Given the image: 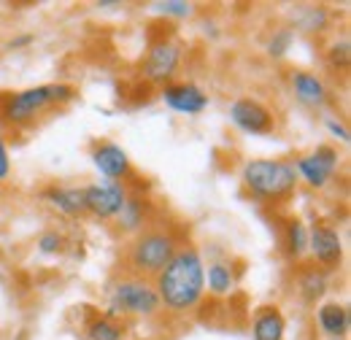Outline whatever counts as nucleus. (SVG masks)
I'll return each mask as SVG.
<instances>
[{
  "label": "nucleus",
  "mask_w": 351,
  "mask_h": 340,
  "mask_svg": "<svg viewBox=\"0 0 351 340\" xmlns=\"http://www.w3.org/2000/svg\"><path fill=\"white\" fill-rule=\"evenodd\" d=\"M206 284H208V292L217 295V298H224L232 292L235 287V273H232V265L230 262H211L208 270H206Z\"/></svg>",
  "instance_id": "4be33fe9"
},
{
  "label": "nucleus",
  "mask_w": 351,
  "mask_h": 340,
  "mask_svg": "<svg viewBox=\"0 0 351 340\" xmlns=\"http://www.w3.org/2000/svg\"><path fill=\"white\" fill-rule=\"evenodd\" d=\"M230 122L238 130L249 135H270L276 130V117L273 111L254 100V97H238L230 103Z\"/></svg>",
  "instance_id": "6e6552de"
},
{
  "label": "nucleus",
  "mask_w": 351,
  "mask_h": 340,
  "mask_svg": "<svg viewBox=\"0 0 351 340\" xmlns=\"http://www.w3.org/2000/svg\"><path fill=\"white\" fill-rule=\"evenodd\" d=\"M327 62H330L335 71H346V68H349V62H351V41L346 38V36L330 43V49H327Z\"/></svg>",
  "instance_id": "5701e85b"
},
{
  "label": "nucleus",
  "mask_w": 351,
  "mask_h": 340,
  "mask_svg": "<svg viewBox=\"0 0 351 340\" xmlns=\"http://www.w3.org/2000/svg\"><path fill=\"white\" fill-rule=\"evenodd\" d=\"M338 162H341L338 149H332V146H319L316 151H311L306 157H298L292 165H295L298 178H303L308 186H313V189H322V186L335 175Z\"/></svg>",
  "instance_id": "1a4fd4ad"
},
{
  "label": "nucleus",
  "mask_w": 351,
  "mask_h": 340,
  "mask_svg": "<svg viewBox=\"0 0 351 340\" xmlns=\"http://www.w3.org/2000/svg\"><path fill=\"white\" fill-rule=\"evenodd\" d=\"M287 321L278 305H260L252 316V338L254 340H284Z\"/></svg>",
  "instance_id": "ddd939ff"
},
{
  "label": "nucleus",
  "mask_w": 351,
  "mask_h": 340,
  "mask_svg": "<svg viewBox=\"0 0 351 340\" xmlns=\"http://www.w3.org/2000/svg\"><path fill=\"white\" fill-rule=\"evenodd\" d=\"M73 97H76V89L71 84H41L22 92H11L0 106V119L11 127H27L36 119H41L46 111L65 106Z\"/></svg>",
  "instance_id": "7ed1b4c3"
},
{
  "label": "nucleus",
  "mask_w": 351,
  "mask_h": 340,
  "mask_svg": "<svg viewBox=\"0 0 351 340\" xmlns=\"http://www.w3.org/2000/svg\"><path fill=\"white\" fill-rule=\"evenodd\" d=\"M295 30L306 33V36H316V33H324L327 25H330V11L324 5H300L295 11Z\"/></svg>",
  "instance_id": "aec40b11"
},
{
  "label": "nucleus",
  "mask_w": 351,
  "mask_h": 340,
  "mask_svg": "<svg viewBox=\"0 0 351 340\" xmlns=\"http://www.w3.org/2000/svg\"><path fill=\"white\" fill-rule=\"evenodd\" d=\"M316 321H319V327L330 335V338H346L349 335V308L343 305V302H324V305H319V311H316Z\"/></svg>",
  "instance_id": "dca6fc26"
},
{
  "label": "nucleus",
  "mask_w": 351,
  "mask_h": 340,
  "mask_svg": "<svg viewBox=\"0 0 351 340\" xmlns=\"http://www.w3.org/2000/svg\"><path fill=\"white\" fill-rule=\"evenodd\" d=\"M146 216H149V203H143V197L132 195V197H128L125 208L117 216V224L125 232H141L146 227Z\"/></svg>",
  "instance_id": "412c9836"
},
{
  "label": "nucleus",
  "mask_w": 351,
  "mask_h": 340,
  "mask_svg": "<svg viewBox=\"0 0 351 340\" xmlns=\"http://www.w3.org/2000/svg\"><path fill=\"white\" fill-rule=\"evenodd\" d=\"M160 311V298L152 281L135 278V276H117L108 287V316L125 319V316H154Z\"/></svg>",
  "instance_id": "39448f33"
},
{
  "label": "nucleus",
  "mask_w": 351,
  "mask_h": 340,
  "mask_svg": "<svg viewBox=\"0 0 351 340\" xmlns=\"http://www.w3.org/2000/svg\"><path fill=\"white\" fill-rule=\"evenodd\" d=\"M44 197L68 219H82L87 216V200H84V186H49Z\"/></svg>",
  "instance_id": "4468645a"
},
{
  "label": "nucleus",
  "mask_w": 351,
  "mask_h": 340,
  "mask_svg": "<svg viewBox=\"0 0 351 340\" xmlns=\"http://www.w3.org/2000/svg\"><path fill=\"white\" fill-rule=\"evenodd\" d=\"M33 41V36H22V38H16V41H11V46H25V43Z\"/></svg>",
  "instance_id": "c85d7f7f"
},
{
  "label": "nucleus",
  "mask_w": 351,
  "mask_h": 340,
  "mask_svg": "<svg viewBox=\"0 0 351 340\" xmlns=\"http://www.w3.org/2000/svg\"><path fill=\"white\" fill-rule=\"evenodd\" d=\"M128 186L117 181H97L84 186V200H87V213L100 219V221H114L119 211L128 203Z\"/></svg>",
  "instance_id": "423d86ee"
},
{
  "label": "nucleus",
  "mask_w": 351,
  "mask_h": 340,
  "mask_svg": "<svg viewBox=\"0 0 351 340\" xmlns=\"http://www.w3.org/2000/svg\"><path fill=\"white\" fill-rule=\"evenodd\" d=\"M178 246H181V241L173 230L160 227V224H146L125 246V254H122L125 276L154 281L157 273L171 262Z\"/></svg>",
  "instance_id": "f03ea898"
},
{
  "label": "nucleus",
  "mask_w": 351,
  "mask_h": 340,
  "mask_svg": "<svg viewBox=\"0 0 351 340\" xmlns=\"http://www.w3.org/2000/svg\"><path fill=\"white\" fill-rule=\"evenodd\" d=\"M330 289V270L319 265H308L298 273V292L306 302H316L327 295Z\"/></svg>",
  "instance_id": "f3484780"
},
{
  "label": "nucleus",
  "mask_w": 351,
  "mask_h": 340,
  "mask_svg": "<svg viewBox=\"0 0 351 340\" xmlns=\"http://www.w3.org/2000/svg\"><path fill=\"white\" fill-rule=\"evenodd\" d=\"M181 65V49L171 38L152 43L146 60H143V79L152 84H168Z\"/></svg>",
  "instance_id": "9d476101"
},
{
  "label": "nucleus",
  "mask_w": 351,
  "mask_h": 340,
  "mask_svg": "<svg viewBox=\"0 0 351 340\" xmlns=\"http://www.w3.org/2000/svg\"><path fill=\"white\" fill-rule=\"evenodd\" d=\"M38 252L46 256L62 254V252H65V238H62V232H57V230L41 232V238H38Z\"/></svg>",
  "instance_id": "393cba45"
},
{
  "label": "nucleus",
  "mask_w": 351,
  "mask_h": 340,
  "mask_svg": "<svg viewBox=\"0 0 351 340\" xmlns=\"http://www.w3.org/2000/svg\"><path fill=\"white\" fill-rule=\"evenodd\" d=\"M295 41V30L292 27H284V30H278L270 43H267V54L273 57V60H281V57H287V51H289V46Z\"/></svg>",
  "instance_id": "b1692460"
},
{
  "label": "nucleus",
  "mask_w": 351,
  "mask_h": 340,
  "mask_svg": "<svg viewBox=\"0 0 351 340\" xmlns=\"http://www.w3.org/2000/svg\"><path fill=\"white\" fill-rule=\"evenodd\" d=\"M246 192L265 206H278L295 195L298 173L289 160H252L243 168Z\"/></svg>",
  "instance_id": "20e7f679"
},
{
  "label": "nucleus",
  "mask_w": 351,
  "mask_h": 340,
  "mask_svg": "<svg viewBox=\"0 0 351 340\" xmlns=\"http://www.w3.org/2000/svg\"><path fill=\"white\" fill-rule=\"evenodd\" d=\"M128 327L119 319H111L108 313H95L84 321V338L87 340H125Z\"/></svg>",
  "instance_id": "6ab92c4d"
},
{
  "label": "nucleus",
  "mask_w": 351,
  "mask_h": 340,
  "mask_svg": "<svg viewBox=\"0 0 351 340\" xmlns=\"http://www.w3.org/2000/svg\"><path fill=\"white\" fill-rule=\"evenodd\" d=\"M160 298V308L173 313H189L206 298V265L195 246L181 243L171 262L152 281Z\"/></svg>",
  "instance_id": "f257e3e1"
},
{
  "label": "nucleus",
  "mask_w": 351,
  "mask_h": 340,
  "mask_svg": "<svg viewBox=\"0 0 351 340\" xmlns=\"http://www.w3.org/2000/svg\"><path fill=\"white\" fill-rule=\"evenodd\" d=\"M308 252L313 254V265L324 270H335L343 262V243L338 230L322 219L313 221V227L308 230Z\"/></svg>",
  "instance_id": "0eeeda50"
},
{
  "label": "nucleus",
  "mask_w": 351,
  "mask_h": 340,
  "mask_svg": "<svg viewBox=\"0 0 351 340\" xmlns=\"http://www.w3.org/2000/svg\"><path fill=\"white\" fill-rule=\"evenodd\" d=\"M92 165L97 168V173L106 178V181H117V184H125L132 175L130 157L122 146L111 143V141H95L92 143Z\"/></svg>",
  "instance_id": "9b49d317"
},
{
  "label": "nucleus",
  "mask_w": 351,
  "mask_h": 340,
  "mask_svg": "<svg viewBox=\"0 0 351 340\" xmlns=\"http://www.w3.org/2000/svg\"><path fill=\"white\" fill-rule=\"evenodd\" d=\"M157 11H162L165 16H173V19H186V16L192 14V3L165 0V3H157Z\"/></svg>",
  "instance_id": "a878e982"
},
{
  "label": "nucleus",
  "mask_w": 351,
  "mask_h": 340,
  "mask_svg": "<svg viewBox=\"0 0 351 340\" xmlns=\"http://www.w3.org/2000/svg\"><path fill=\"white\" fill-rule=\"evenodd\" d=\"M327 130H330V132H332L335 138H341V143H349V141H351L349 130L343 127L341 122H335V119H330V122H327Z\"/></svg>",
  "instance_id": "cd10ccee"
},
{
  "label": "nucleus",
  "mask_w": 351,
  "mask_h": 340,
  "mask_svg": "<svg viewBox=\"0 0 351 340\" xmlns=\"http://www.w3.org/2000/svg\"><path fill=\"white\" fill-rule=\"evenodd\" d=\"M162 100H165L168 108H173V111H178V114H186V117L200 114V111H206V106H208V95H206L197 84H192V82L165 84V89H162Z\"/></svg>",
  "instance_id": "f8f14e48"
},
{
  "label": "nucleus",
  "mask_w": 351,
  "mask_h": 340,
  "mask_svg": "<svg viewBox=\"0 0 351 340\" xmlns=\"http://www.w3.org/2000/svg\"><path fill=\"white\" fill-rule=\"evenodd\" d=\"M8 173H11V157H8V146H5V141L0 138V181H5Z\"/></svg>",
  "instance_id": "bb28decb"
},
{
  "label": "nucleus",
  "mask_w": 351,
  "mask_h": 340,
  "mask_svg": "<svg viewBox=\"0 0 351 340\" xmlns=\"http://www.w3.org/2000/svg\"><path fill=\"white\" fill-rule=\"evenodd\" d=\"M281 249L292 262H300L308 254V227L300 219H287L281 230Z\"/></svg>",
  "instance_id": "a211bd4d"
},
{
  "label": "nucleus",
  "mask_w": 351,
  "mask_h": 340,
  "mask_svg": "<svg viewBox=\"0 0 351 340\" xmlns=\"http://www.w3.org/2000/svg\"><path fill=\"white\" fill-rule=\"evenodd\" d=\"M292 89H295V97L308 106V108H322L327 103V86L324 82L311 73V71H292Z\"/></svg>",
  "instance_id": "2eb2a0df"
}]
</instances>
